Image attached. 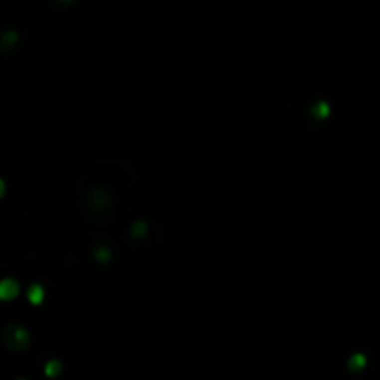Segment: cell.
Masks as SVG:
<instances>
[{
    "label": "cell",
    "instance_id": "4",
    "mask_svg": "<svg viewBox=\"0 0 380 380\" xmlns=\"http://www.w3.org/2000/svg\"><path fill=\"white\" fill-rule=\"evenodd\" d=\"M165 239V228L154 219L139 217L128 224V228L123 232V243L125 247L138 252H149L158 249Z\"/></svg>",
    "mask_w": 380,
    "mask_h": 380
},
{
    "label": "cell",
    "instance_id": "3",
    "mask_svg": "<svg viewBox=\"0 0 380 380\" xmlns=\"http://www.w3.org/2000/svg\"><path fill=\"white\" fill-rule=\"evenodd\" d=\"M334 115L332 100L325 93L306 91L291 100L288 108V126L302 138H315L327 130Z\"/></svg>",
    "mask_w": 380,
    "mask_h": 380
},
{
    "label": "cell",
    "instance_id": "6",
    "mask_svg": "<svg viewBox=\"0 0 380 380\" xmlns=\"http://www.w3.org/2000/svg\"><path fill=\"white\" fill-rule=\"evenodd\" d=\"M26 39V26L19 19H13V26H4L0 33V48L4 54H17Z\"/></svg>",
    "mask_w": 380,
    "mask_h": 380
},
{
    "label": "cell",
    "instance_id": "8",
    "mask_svg": "<svg viewBox=\"0 0 380 380\" xmlns=\"http://www.w3.org/2000/svg\"><path fill=\"white\" fill-rule=\"evenodd\" d=\"M41 2H43V6L46 9L54 11V9H65V7L72 6L76 0H41Z\"/></svg>",
    "mask_w": 380,
    "mask_h": 380
},
{
    "label": "cell",
    "instance_id": "1",
    "mask_svg": "<svg viewBox=\"0 0 380 380\" xmlns=\"http://www.w3.org/2000/svg\"><path fill=\"white\" fill-rule=\"evenodd\" d=\"M141 184L136 167L125 158H100L80 173L72 190L74 206L87 223L112 226L136 204Z\"/></svg>",
    "mask_w": 380,
    "mask_h": 380
},
{
    "label": "cell",
    "instance_id": "7",
    "mask_svg": "<svg viewBox=\"0 0 380 380\" xmlns=\"http://www.w3.org/2000/svg\"><path fill=\"white\" fill-rule=\"evenodd\" d=\"M2 340H4V343H6V347L15 351V353L26 351L28 345L32 343V340H30V332H28L24 327H20V325H7V327L4 328Z\"/></svg>",
    "mask_w": 380,
    "mask_h": 380
},
{
    "label": "cell",
    "instance_id": "5",
    "mask_svg": "<svg viewBox=\"0 0 380 380\" xmlns=\"http://www.w3.org/2000/svg\"><path fill=\"white\" fill-rule=\"evenodd\" d=\"M347 371L353 377H377L373 373V367L380 366V349L367 345V347L356 349L347 358Z\"/></svg>",
    "mask_w": 380,
    "mask_h": 380
},
{
    "label": "cell",
    "instance_id": "2",
    "mask_svg": "<svg viewBox=\"0 0 380 380\" xmlns=\"http://www.w3.org/2000/svg\"><path fill=\"white\" fill-rule=\"evenodd\" d=\"M115 260V243L100 230L87 232L78 237L65 252V267L71 275L82 278L95 276L108 269Z\"/></svg>",
    "mask_w": 380,
    "mask_h": 380
}]
</instances>
